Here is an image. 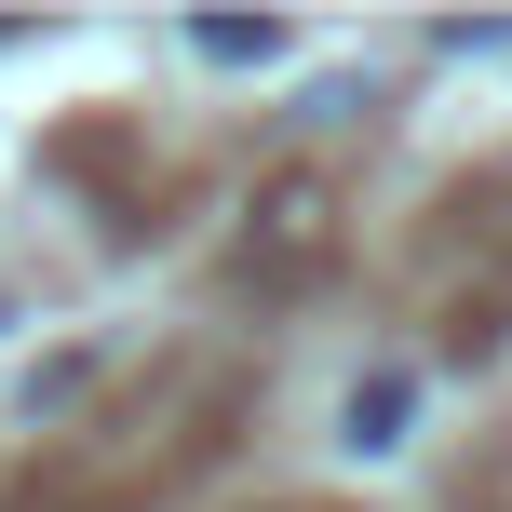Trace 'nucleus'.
<instances>
[{
  "mask_svg": "<svg viewBox=\"0 0 512 512\" xmlns=\"http://www.w3.org/2000/svg\"><path fill=\"white\" fill-rule=\"evenodd\" d=\"M405 405H418L405 378H364V391H351V445H364V459H391V445H405Z\"/></svg>",
  "mask_w": 512,
  "mask_h": 512,
  "instance_id": "1",
  "label": "nucleus"
},
{
  "mask_svg": "<svg viewBox=\"0 0 512 512\" xmlns=\"http://www.w3.org/2000/svg\"><path fill=\"white\" fill-rule=\"evenodd\" d=\"M189 41H203L216 68H270V54H283V27H230V14H216V27H189Z\"/></svg>",
  "mask_w": 512,
  "mask_h": 512,
  "instance_id": "2",
  "label": "nucleus"
}]
</instances>
